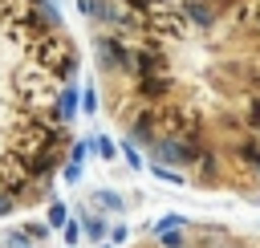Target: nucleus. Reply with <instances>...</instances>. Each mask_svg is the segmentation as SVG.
<instances>
[{"instance_id": "5", "label": "nucleus", "mask_w": 260, "mask_h": 248, "mask_svg": "<svg viewBox=\"0 0 260 248\" xmlns=\"http://www.w3.org/2000/svg\"><path fill=\"white\" fill-rule=\"evenodd\" d=\"M61 236H65V244H69V248H77V244H81V236H85V232H81V220H77V215H69V220H65V228H61Z\"/></svg>"}, {"instance_id": "1", "label": "nucleus", "mask_w": 260, "mask_h": 248, "mask_svg": "<svg viewBox=\"0 0 260 248\" xmlns=\"http://www.w3.org/2000/svg\"><path fill=\"white\" fill-rule=\"evenodd\" d=\"M77 106V49L53 0H0V220L53 191Z\"/></svg>"}, {"instance_id": "8", "label": "nucleus", "mask_w": 260, "mask_h": 248, "mask_svg": "<svg viewBox=\"0 0 260 248\" xmlns=\"http://www.w3.org/2000/svg\"><path fill=\"white\" fill-rule=\"evenodd\" d=\"M81 114H98V89L81 85Z\"/></svg>"}, {"instance_id": "15", "label": "nucleus", "mask_w": 260, "mask_h": 248, "mask_svg": "<svg viewBox=\"0 0 260 248\" xmlns=\"http://www.w3.org/2000/svg\"><path fill=\"white\" fill-rule=\"evenodd\" d=\"M191 244H195V240H191ZM195 248H199V244H195Z\"/></svg>"}, {"instance_id": "7", "label": "nucleus", "mask_w": 260, "mask_h": 248, "mask_svg": "<svg viewBox=\"0 0 260 248\" xmlns=\"http://www.w3.org/2000/svg\"><path fill=\"white\" fill-rule=\"evenodd\" d=\"M122 159H126L134 171H142V167H146V163H142V154H138V142H130V138L122 142Z\"/></svg>"}, {"instance_id": "6", "label": "nucleus", "mask_w": 260, "mask_h": 248, "mask_svg": "<svg viewBox=\"0 0 260 248\" xmlns=\"http://www.w3.org/2000/svg\"><path fill=\"white\" fill-rule=\"evenodd\" d=\"M93 154H98V159H118V146H114L106 134H98V138H93Z\"/></svg>"}, {"instance_id": "2", "label": "nucleus", "mask_w": 260, "mask_h": 248, "mask_svg": "<svg viewBox=\"0 0 260 248\" xmlns=\"http://www.w3.org/2000/svg\"><path fill=\"white\" fill-rule=\"evenodd\" d=\"M77 220H81V232H85V236H89L93 244L110 240V228H106V220H102V215H85V211H81Z\"/></svg>"}, {"instance_id": "4", "label": "nucleus", "mask_w": 260, "mask_h": 248, "mask_svg": "<svg viewBox=\"0 0 260 248\" xmlns=\"http://www.w3.org/2000/svg\"><path fill=\"white\" fill-rule=\"evenodd\" d=\"M69 215H73V211H69L61 199H53V203H49V220H45V224H49V228H65V220H69Z\"/></svg>"}, {"instance_id": "11", "label": "nucleus", "mask_w": 260, "mask_h": 248, "mask_svg": "<svg viewBox=\"0 0 260 248\" xmlns=\"http://www.w3.org/2000/svg\"><path fill=\"white\" fill-rule=\"evenodd\" d=\"M167 228H187V220H183V215H162V220L154 224V232H167Z\"/></svg>"}, {"instance_id": "9", "label": "nucleus", "mask_w": 260, "mask_h": 248, "mask_svg": "<svg viewBox=\"0 0 260 248\" xmlns=\"http://www.w3.org/2000/svg\"><path fill=\"white\" fill-rule=\"evenodd\" d=\"M57 175H61V179H65V183H77V179H81V163H77V159H65V163H61V171H57Z\"/></svg>"}, {"instance_id": "12", "label": "nucleus", "mask_w": 260, "mask_h": 248, "mask_svg": "<svg viewBox=\"0 0 260 248\" xmlns=\"http://www.w3.org/2000/svg\"><path fill=\"white\" fill-rule=\"evenodd\" d=\"M126 240V228H110V244H122Z\"/></svg>"}, {"instance_id": "13", "label": "nucleus", "mask_w": 260, "mask_h": 248, "mask_svg": "<svg viewBox=\"0 0 260 248\" xmlns=\"http://www.w3.org/2000/svg\"><path fill=\"white\" fill-rule=\"evenodd\" d=\"M252 175H256V179H260V163H256V167H252Z\"/></svg>"}, {"instance_id": "14", "label": "nucleus", "mask_w": 260, "mask_h": 248, "mask_svg": "<svg viewBox=\"0 0 260 248\" xmlns=\"http://www.w3.org/2000/svg\"><path fill=\"white\" fill-rule=\"evenodd\" d=\"M102 248H110V244H102Z\"/></svg>"}, {"instance_id": "10", "label": "nucleus", "mask_w": 260, "mask_h": 248, "mask_svg": "<svg viewBox=\"0 0 260 248\" xmlns=\"http://www.w3.org/2000/svg\"><path fill=\"white\" fill-rule=\"evenodd\" d=\"M24 232H28V240H49V232H53V228H49V224H32V220H28V224H24Z\"/></svg>"}, {"instance_id": "3", "label": "nucleus", "mask_w": 260, "mask_h": 248, "mask_svg": "<svg viewBox=\"0 0 260 248\" xmlns=\"http://www.w3.org/2000/svg\"><path fill=\"white\" fill-rule=\"evenodd\" d=\"M89 203H93V207H106V211H122V207H126V199H122L118 191H110V187H98V191L89 195Z\"/></svg>"}]
</instances>
